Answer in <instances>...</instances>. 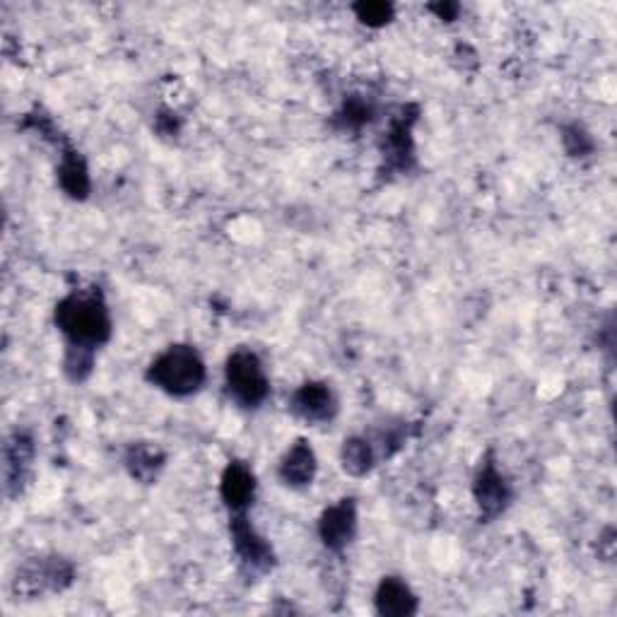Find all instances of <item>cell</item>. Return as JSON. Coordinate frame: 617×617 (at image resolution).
I'll list each match as a JSON object with an SVG mask.
<instances>
[{"instance_id": "6da1fadb", "label": "cell", "mask_w": 617, "mask_h": 617, "mask_svg": "<svg viewBox=\"0 0 617 617\" xmlns=\"http://www.w3.org/2000/svg\"><path fill=\"white\" fill-rule=\"evenodd\" d=\"M56 329L66 338V348L100 350L112 340V313L100 287L73 290L53 311Z\"/></svg>"}, {"instance_id": "5bb4252c", "label": "cell", "mask_w": 617, "mask_h": 617, "mask_svg": "<svg viewBox=\"0 0 617 617\" xmlns=\"http://www.w3.org/2000/svg\"><path fill=\"white\" fill-rule=\"evenodd\" d=\"M59 183L66 196H70L73 201H85L90 196V171L85 159L80 157L78 150H73L70 145L63 147L61 155V165H59Z\"/></svg>"}, {"instance_id": "52a82bcc", "label": "cell", "mask_w": 617, "mask_h": 617, "mask_svg": "<svg viewBox=\"0 0 617 617\" xmlns=\"http://www.w3.org/2000/svg\"><path fill=\"white\" fill-rule=\"evenodd\" d=\"M287 410L292 417L307 422V425H326L338 415V398L329 384L307 382L290 396Z\"/></svg>"}, {"instance_id": "ac0fdd59", "label": "cell", "mask_w": 617, "mask_h": 617, "mask_svg": "<svg viewBox=\"0 0 617 617\" xmlns=\"http://www.w3.org/2000/svg\"><path fill=\"white\" fill-rule=\"evenodd\" d=\"M352 10L357 20L372 29L386 27L396 15V8L391 3H384V0H362V3H355Z\"/></svg>"}, {"instance_id": "3957f363", "label": "cell", "mask_w": 617, "mask_h": 617, "mask_svg": "<svg viewBox=\"0 0 617 617\" xmlns=\"http://www.w3.org/2000/svg\"><path fill=\"white\" fill-rule=\"evenodd\" d=\"M224 388L240 408H261L270 396V382L261 357L252 350H234L224 364Z\"/></svg>"}, {"instance_id": "7c38bea8", "label": "cell", "mask_w": 617, "mask_h": 617, "mask_svg": "<svg viewBox=\"0 0 617 617\" xmlns=\"http://www.w3.org/2000/svg\"><path fill=\"white\" fill-rule=\"evenodd\" d=\"M374 608L382 617H410L420 610V601L403 579L384 577L374 593Z\"/></svg>"}, {"instance_id": "ffe728a7", "label": "cell", "mask_w": 617, "mask_h": 617, "mask_svg": "<svg viewBox=\"0 0 617 617\" xmlns=\"http://www.w3.org/2000/svg\"><path fill=\"white\" fill-rule=\"evenodd\" d=\"M562 143H565L571 157H587L593 153V140L579 124H571L562 131Z\"/></svg>"}, {"instance_id": "7a4b0ae2", "label": "cell", "mask_w": 617, "mask_h": 617, "mask_svg": "<svg viewBox=\"0 0 617 617\" xmlns=\"http://www.w3.org/2000/svg\"><path fill=\"white\" fill-rule=\"evenodd\" d=\"M145 378L171 398H189L201 391L208 378V370L193 345L177 343L155 357L153 364L147 367Z\"/></svg>"}, {"instance_id": "30bf717a", "label": "cell", "mask_w": 617, "mask_h": 617, "mask_svg": "<svg viewBox=\"0 0 617 617\" xmlns=\"http://www.w3.org/2000/svg\"><path fill=\"white\" fill-rule=\"evenodd\" d=\"M220 497L230 514H246L256 497V475L244 461L227 465L220 480Z\"/></svg>"}, {"instance_id": "9c48e42d", "label": "cell", "mask_w": 617, "mask_h": 617, "mask_svg": "<svg viewBox=\"0 0 617 617\" xmlns=\"http://www.w3.org/2000/svg\"><path fill=\"white\" fill-rule=\"evenodd\" d=\"M357 536V502L352 497L331 504L319 518V538L326 550L340 552L348 548Z\"/></svg>"}, {"instance_id": "d6986e66", "label": "cell", "mask_w": 617, "mask_h": 617, "mask_svg": "<svg viewBox=\"0 0 617 617\" xmlns=\"http://www.w3.org/2000/svg\"><path fill=\"white\" fill-rule=\"evenodd\" d=\"M94 367V350L85 348H68L66 360H63V372L70 378L73 384H82L85 378L92 374Z\"/></svg>"}, {"instance_id": "9a60e30c", "label": "cell", "mask_w": 617, "mask_h": 617, "mask_svg": "<svg viewBox=\"0 0 617 617\" xmlns=\"http://www.w3.org/2000/svg\"><path fill=\"white\" fill-rule=\"evenodd\" d=\"M35 459V441L27 432H15L5 444V483L8 487L23 485L27 478V471Z\"/></svg>"}, {"instance_id": "277c9868", "label": "cell", "mask_w": 617, "mask_h": 617, "mask_svg": "<svg viewBox=\"0 0 617 617\" xmlns=\"http://www.w3.org/2000/svg\"><path fill=\"white\" fill-rule=\"evenodd\" d=\"M473 500L480 509L483 522L500 518L514 500V490L494 463L492 451L483 459L478 473L473 478Z\"/></svg>"}, {"instance_id": "8fae6325", "label": "cell", "mask_w": 617, "mask_h": 617, "mask_svg": "<svg viewBox=\"0 0 617 617\" xmlns=\"http://www.w3.org/2000/svg\"><path fill=\"white\" fill-rule=\"evenodd\" d=\"M317 471H319L317 453H313L307 439H297L287 449L283 461H280L278 478L283 485L292 487V490H301V487H309L313 483Z\"/></svg>"}, {"instance_id": "8992f818", "label": "cell", "mask_w": 617, "mask_h": 617, "mask_svg": "<svg viewBox=\"0 0 617 617\" xmlns=\"http://www.w3.org/2000/svg\"><path fill=\"white\" fill-rule=\"evenodd\" d=\"M230 536L236 557L242 565L254 574H266L275 565V552L268 540L248 522L246 514H232L230 518Z\"/></svg>"}, {"instance_id": "4fadbf2b", "label": "cell", "mask_w": 617, "mask_h": 617, "mask_svg": "<svg viewBox=\"0 0 617 617\" xmlns=\"http://www.w3.org/2000/svg\"><path fill=\"white\" fill-rule=\"evenodd\" d=\"M165 463H167L165 451L155 447V444H147V441L131 444V447L126 449V457H124L126 471L131 473L133 480L143 483V485H153L159 478L162 468H165Z\"/></svg>"}, {"instance_id": "ba28073f", "label": "cell", "mask_w": 617, "mask_h": 617, "mask_svg": "<svg viewBox=\"0 0 617 617\" xmlns=\"http://www.w3.org/2000/svg\"><path fill=\"white\" fill-rule=\"evenodd\" d=\"M73 583V567L66 560L53 557V560H41L31 562V565L23 567V571L17 574L15 589L23 595H37L44 591H63Z\"/></svg>"}, {"instance_id": "e0dca14e", "label": "cell", "mask_w": 617, "mask_h": 617, "mask_svg": "<svg viewBox=\"0 0 617 617\" xmlns=\"http://www.w3.org/2000/svg\"><path fill=\"white\" fill-rule=\"evenodd\" d=\"M372 118H374L372 102H367L360 94H352L345 100L340 112L335 114V124L340 126V131H362L367 124H372Z\"/></svg>"}, {"instance_id": "44dd1931", "label": "cell", "mask_w": 617, "mask_h": 617, "mask_svg": "<svg viewBox=\"0 0 617 617\" xmlns=\"http://www.w3.org/2000/svg\"><path fill=\"white\" fill-rule=\"evenodd\" d=\"M432 13H435L439 20H444V23H453V20L459 17V10L461 5L459 3H439V5H429Z\"/></svg>"}, {"instance_id": "5b68a950", "label": "cell", "mask_w": 617, "mask_h": 617, "mask_svg": "<svg viewBox=\"0 0 617 617\" xmlns=\"http://www.w3.org/2000/svg\"><path fill=\"white\" fill-rule=\"evenodd\" d=\"M415 121H417V110L415 106H406V110H400V114L394 118L391 126H388L386 138L382 143L384 167L388 171L406 175V171L413 169L415 165V140H413Z\"/></svg>"}, {"instance_id": "2e32d148", "label": "cell", "mask_w": 617, "mask_h": 617, "mask_svg": "<svg viewBox=\"0 0 617 617\" xmlns=\"http://www.w3.org/2000/svg\"><path fill=\"white\" fill-rule=\"evenodd\" d=\"M378 457L376 449L370 437H350L343 441L340 449V463L343 471L355 475V478H362V475L370 473L376 465Z\"/></svg>"}]
</instances>
